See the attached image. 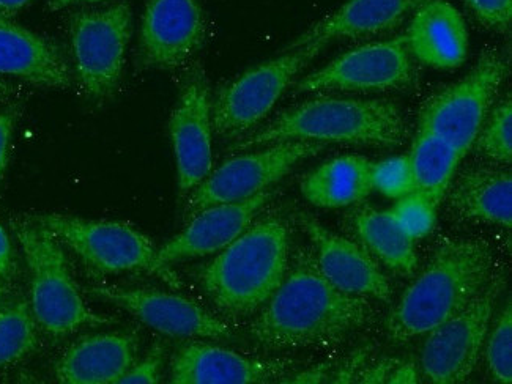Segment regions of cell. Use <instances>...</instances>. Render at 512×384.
<instances>
[{
    "label": "cell",
    "mask_w": 512,
    "mask_h": 384,
    "mask_svg": "<svg viewBox=\"0 0 512 384\" xmlns=\"http://www.w3.org/2000/svg\"><path fill=\"white\" fill-rule=\"evenodd\" d=\"M109 0H48L49 12H60L65 8L92 7V5L103 4Z\"/></svg>",
    "instance_id": "36"
},
{
    "label": "cell",
    "mask_w": 512,
    "mask_h": 384,
    "mask_svg": "<svg viewBox=\"0 0 512 384\" xmlns=\"http://www.w3.org/2000/svg\"><path fill=\"white\" fill-rule=\"evenodd\" d=\"M90 295L119 307L142 325L180 339H229L231 326L204 307L175 293L152 288L95 285Z\"/></svg>",
    "instance_id": "14"
},
{
    "label": "cell",
    "mask_w": 512,
    "mask_h": 384,
    "mask_svg": "<svg viewBox=\"0 0 512 384\" xmlns=\"http://www.w3.org/2000/svg\"><path fill=\"white\" fill-rule=\"evenodd\" d=\"M372 317L366 298L334 287L320 273L311 249H300L278 290L249 325V334L268 350H295L338 342Z\"/></svg>",
    "instance_id": "1"
},
{
    "label": "cell",
    "mask_w": 512,
    "mask_h": 384,
    "mask_svg": "<svg viewBox=\"0 0 512 384\" xmlns=\"http://www.w3.org/2000/svg\"><path fill=\"white\" fill-rule=\"evenodd\" d=\"M34 0H0V18H13Z\"/></svg>",
    "instance_id": "37"
},
{
    "label": "cell",
    "mask_w": 512,
    "mask_h": 384,
    "mask_svg": "<svg viewBox=\"0 0 512 384\" xmlns=\"http://www.w3.org/2000/svg\"><path fill=\"white\" fill-rule=\"evenodd\" d=\"M10 227L29 271V304L41 331L64 339L86 326L108 323L87 306L62 244L45 226L35 218L13 216Z\"/></svg>",
    "instance_id": "5"
},
{
    "label": "cell",
    "mask_w": 512,
    "mask_h": 384,
    "mask_svg": "<svg viewBox=\"0 0 512 384\" xmlns=\"http://www.w3.org/2000/svg\"><path fill=\"white\" fill-rule=\"evenodd\" d=\"M405 137L407 123L394 101L322 93L282 111L229 150L242 153L282 142L399 147Z\"/></svg>",
    "instance_id": "2"
},
{
    "label": "cell",
    "mask_w": 512,
    "mask_h": 384,
    "mask_svg": "<svg viewBox=\"0 0 512 384\" xmlns=\"http://www.w3.org/2000/svg\"><path fill=\"white\" fill-rule=\"evenodd\" d=\"M205 38L207 21L199 0H147L139 27V65L161 71L183 67Z\"/></svg>",
    "instance_id": "15"
},
{
    "label": "cell",
    "mask_w": 512,
    "mask_h": 384,
    "mask_svg": "<svg viewBox=\"0 0 512 384\" xmlns=\"http://www.w3.org/2000/svg\"><path fill=\"white\" fill-rule=\"evenodd\" d=\"M18 92V85L13 84V82L5 81V79H0V104L12 100L13 96L18 95Z\"/></svg>",
    "instance_id": "38"
},
{
    "label": "cell",
    "mask_w": 512,
    "mask_h": 384,
    "mask_svg": "<svg viewBox=\"0 0 512 384\" xmlns=\"http://www.w3.org/2000/svg\"><path fill=\"white\" fill-rule=\"evenodd\" d=\"M353 227L363 248L388 270L402 276L415 273L418 257L415 241L397 226L390 211L361 207L353 215Z\"/></svg>",
    "instance_id": "25"
},
{
    "label": "cell",
    "mask_w": 512,
    "mask_h": 384,
    "mask_svg": "<svg viewBox=\"0 0 512 384\" xmlns=\"http://www.w3.org/2000/svg\"><path fill=\"white\" fill-rule=\"evenodd\" d=\"M415 191L440 205L453 185L457 167L464 156L442 137L418 131L409 155Z\"/></svg>",
    "instance_id": "26"
},
{
    "label": "cell",
    "mask_w": 512,
    "mask_h": 384,
    "mask_svg": "<svg viewBox=\"0 0 512 384\" xmlns=\"http://www.w3.org/2000/svg\"><path fill=\"white\" fill-rule=\"evenodd\" d=\"M284 359H259L218 345L186 344L175 351L169 366L174 384H264L284 377Z\"/></svg>",
    "instance_id": "18"
},
{
    "label": "cell",
    "mask_w": 512,
    "mask_h": 384,
    "mask_svg": "<svg viewBox=\"0 0 512 384\" xmlns=\"http://www.w3.org/2000/svg\"><path fill=\"white\" fill-rule=\"evenodd\" d=\"M412 56L404 35L342 54L295 84V93H385L413 82Z\"/></svg>",
    "instance_id": "12"
},
{
    "label": "cell",
    "mask_w": 512,
    "mask_h": 384,
    "mask_svg": "<svg viewBox=\"0 0 512 384\" xmlns=\"http://www.w3.org/2000/svg\"><path fill=\"white\" fill-rule=\"evenodd\" d=\"M390 213L397 226L413 241L426 238L437 221V205L418 191L397 199Z\"/></svg>",
    "instance_id": "30"
},
{
    "label": "cell",
    "mask_w": 512,
    "mask_h": 384,
    "mask_svg": "<svg viewBox=\"0 0 512 384\" xmlns=\"http://www.w3.org/2000/svg\"><path fill=\"white\" fill-rule=\"evenodd\" d=\"M426 0H347L346 4L309 27L289 46L298 48L311 41L328 45L341 38L374 37L396 29Z\"/></svg>",
    "instance_id": "22"
},
{
    "label": "cell",
    "mask_w": 512,
    "mask_h": 384,
    "mask_svg": "<svg viewBox=\"0 0 512 384\" xmlns=\"http://www.w3.org/2000/svg\"><path fill=\"white\" fill-rule=\"evenodd\" d=\"M164 366V347L153 345L147 356L136 359L131 369L123 375L119 384H156L161 381V370Z\"/></svg>",
    "instance_id": "32"
},
{
    "label": "cell",
    "mask_w": 512,
    "mask_h": 384,
    "mask_svg": "<svg viewBox=\"0 0 512 384\" xmlns=\"http://www.w3.org/2000/svg\"><path fill=\"white\" fill-rule=\"evenodd\" d=\"M19 119V109L16 106L0 111V178L7 170L10 150H12L13 134Z\"/></svg>",
    "instance_id": "34"
},
{
    "label": "cell",
    "mask_w": 512,
    "mask_h": 384,
    "mask_svg": "<svg viewBox=\"0 0 512 384\" xmlns=\"http://www.w3.org/2000/svg\"><path fill=\"white\" fill-rule=\"evenodd\" d=\"M298 224L311 243L320 273L347 295L388 303L393 296L388 277L363 246L331 232L309 213H298Z\"/></svg>",
    "instance_id": "16"
},
{
    "label": "cell",
    "mask_w": 512,
    "mask_h": 384,
    "mask_svg": "<svg viewBox=\"0 0 512 384\" xmlns=\"http://www.w3.org/2000/svg\"><path fill=\"white\" fill-rule=\"evenodd\" d=\"M133 13L125 0L81 7L68 18L71 70L79 89L100 101L116 92L130 45Z\"/></svg>",
    "instance_id": "7"
},
{
    "label": "cell",
    "mask_w": 512,
    "mask_h": 384,
    "mask_svg": "<svg viewBox=\"0 0 512 384\" xmlns=\"http://www.w3.org/2000/svg\"><path fill=\"white\" fill-rule=\"evenodd\" d=\"M139 353V337L128 331L84 336L57 359L54 377L62 384H116Z\"/></svg>",
    "instance_id": "20"
},
{
    "label": "cell",
    "mask_w": 512,
    "mask_h": 384,
    "mask_svg": "<svg viewBox=\"0 0 512 384\" xmlns=\"http://www.w3.org/2000/svg\"><path fill=\"white\" fill-rule=\"evenodd\" d=\"M404 37L410 56L426 67L454 70L467 57V26L448 0H426L416 8Z\"/></svg>",
    "instance_id": "21"
},
{
    "label": "cell",
    "mask_w": 512,
    "mask_h": 384,
    "mask_svg": "<svg viewBox=\"0 0 512 384\" xmlns=\"http://www.w3.org/2000/svg\"><path fill=\"white\" fill-rule=\"evenodd\" d=\"M325 46L311 41L287 49L281 56L259 63L221 85L212 96L213 133L224 141H238L253 133Z\"/></svg>",
    "instance_id": "6"
},
{
    "label": "cell",
    "mask_w": 512,
    "mask_h": 384,
    "mask_svg": "<svg viewBox=\"0 0 512 384\" xmlns=\"http://www.w3.org/2000/svg\"><path fill=\"white\" fill-rule=\"evenodd\" d=\"M506 76V57L497 51L487 52L467 76L427 98L418 131L442 137L465 158L494 108Z\"/></svg>",
    "instance_id": "9"
},
{
    "label": "cell",
    "mask_w": 512,
    "mask_h": 384,
    "mask_svg": "<svg viewBox=\"0 0 512 384\" xmlns=\"http://www.w3.org/2000/svg\"><path fill=\"white\" fill-rule=\"evenodd\" d=\"M5 293H7V282L0 277V304L4 301Z\"/></svg>",
    "instance_id": "39"
},
{
    "label": "cell",
    "mask_w": 512,
    "mask_h": 384,
    "mask_svg": "<svg viewBox=\"0 0 512 384\" xmlns=\"http://www.w3.org/2000/svg\"><path fill=\"white\" fill-rule=\"evenodd\" d=\"M90 270L101 274L155 273L167 284L179 282L158 262V248L138 229L116 221L45 213L34 216Z\"/></svg>",
    "instance_id": "8"
},
{
    "label": "cell",
    "mask_w": 512,
    "mask_h": 384,
    "mask_svg": "<svg viewBox=\"0 0 512 384\" xmlns=\"http://www.w3.org/2000/svg\"><path fill=\"white\" fill-rule=\"evenodd\" d=\"M372 188L390 199H401L415 191L409 156H394L374 163Z\"/></svg>",
    "instance_id": "31"
},
{
    "label": "cell",
    "mask_w": 512,
    "mask_h": 384,
    "mask_svg": "<svg viewBox=\"0 0 512 384\" xmlns=\"http://www.w3.org/2000/svg\"><path fill=\"white\" fill-rule=\"evenodd\" d=\"M169 137L180 197L185 199L213 170L212 93L199 63L183 76L169 119Z\"/></svg>",
    "instance_id": "13"
},
{
    "label": "cell",
    "mask_w": 512,
    "mask_h": 384,
    "mask_svg": "<svg viewBox=\"0 0 512 384\" xmlns=\"http://www.w3.org/2000/svg\"><path fill=\"white\" fill-rule=\"evenodd\" d=\"M487 367L497 383H512V304L508 301L494 325H490L484 344Z\"/></svg>",
    "instance_id": "29"
},
{
    "label": "cell",
    "mask_w": 512,
    "mask_h": 384,
    "mask_svg": "<svg viewBox=\"0 0 512 384\" xmlns=\"http://www.w3.org/2000/svg\"><path fill=\"white\" fill-rule=\"evenodd\" d=\"M503 287L505 276L495 273L475 300L426 334L421 370L429 383L457 384L472 377L483 355Z\"/></svg>",
    "instance_id": "11"
},
{
    "label": "cell",
    "mask_w": 512,
    "mask_h": 384,
    "mask_svg": "<svg viewBox=\"0 0 512 384\" xmlns=\"http://www.w3.org/2000/svg\"><path fill=\"white\" fill-rule=\"evenodd\" d=\"M273 196L275 192L267 189L242 202L213 205L199 211L186 221L182 232L158 249V262L169 266L218 254L249 229Z\"/></svg>",
    "instance_id": "17"
},
{
    "label": "cell",
    "mask_w": 512,
    "mask_h": 384,
    "mask_svg": "<svg viewBox=\"0 0 512 384\" xmlns=\"http://www.w3.org/2000/svg\"><path fill=\"white\" fill-rule=\"evenodd\" d=\"M290 266V229L281 216H265L199 271L208 300L229 318L256 315L284 281Z\"/></svg>",
    "instance_id": "4"
},
{
    "label": "cell",
    "mask_w": 512,
    "mask_h": 384,
    "mask_svg": "<svg viewBox=\"0 0 512 384\" xmlns=\"http://www.w3.org/2000/svg\"><path fill=\"white\" fill-rule=\"evenodd\" d=\"M18 276V260H16L15 246L7 229L0 224V277L7 284L15 281Z\"/></svg>",
    "instance_id": "35"
},
{
    "label": "cell",
    "mask_w": 512,
    "mask_h": 384,
    "mask_svg": "<svg viewBox=\"0 0 512 384\" xmlns=\"http://www.w3.org/2000/svg\"><path fill=\"white\" fill-rule=\"evenodd\" d=\"M13 78L41 89H70L75 84L70 60L48 38L0 18V79Z\"/></svg>",
    "instance_id": "19"
},
{
    "label": "cell",
    "mask_w": 512,
    "mask_h": 384,
    "mask_svg": "<svg viewBox=\"0 0 512 384\" xmlns=\"http://www.w3.org/2000/svg\"><path fill=\"white\" fill-rule=\"evenodd\" d=\"M495 274V255L484 241H445L386 318L396 342L426 336L461 312Z\"/></svg>",
    "instance_id": "3"
},
{
    "label": "cell",
    "mask_w": 512,
    "mask_h": 384,
    "mask_svg": "<svg viewBox=\"0 0 512 384\" xmlns=\"http://www.w3.org/2000/svg\"><path fill=\"white\" fill-rule=\"evenodd\" d=\"M38 329L26 298L0 306V370L15 366L37 350Z\"/></svg>",
    "instance_id": "27"
},
{
    "label": "cell",
    "mask_w": 512,
    "mask_h": 384,
    "mask_svg": "<svg viewBox=\"0 0 512 384\" xmlns=\"http://www.w3.org/2000/svg\"><path fill=\"white\" fill-rule=\"evenodd\" d=\"M476 152L490 163L509 166L512 161V101L506 96L495 104L481 126L475 144Z\"/></svg>",
    "instance_id": "28"
},
{
    "label": "cell",
    "mask_w": 512,
    "mask_h": 384,
    "mask_svg": "<svg viewBox=\"0 0 512 384\" xmlns=\"http://www.w3.org/2000/svg\"><path fill=\"white\" fill-rule=\"evenodd\" d=\"M371 159L344 155L309 172L300 183L301 196L319 208H344L360 204L372 192Z\"/></svg>",
    "instance_id": "24"
},
{
    "label": "cell",
    "mask_w": 512,
    "mask_h": 384,
    "mask_svg": "<svg viewBox=\"0 0 512 384\" xmlns=\"http://www.w3.org/2000/svg\"><path fill=\"white\" fill-rule=\"evenodd\" d=\"M479 23L489 29H509L512 21V0H465Z\"/></svg>",
    "instance_id": "33"
},
{
    "label": "cell",
    "mask_w": 512,
    "mask_h": 384,
    "mask_svg": "<svg viewBox=\"0 0 512 384\" xmlns=\"http://www.w3.org/2000/svg\"><path fill=\"white\" fill-rule=\"evenodd\" d=\"M451 207L472 221L512 226V177L503 166L470 167L449 188Z\"/></svg>",
    "instance_id": "23"
},
{
    "label": "cell",
    "mask_w": 512,
    "mask_h": 384,
    "mask_svg": "<svg viewBox=\"0 0 512 384\" xmlns=\"http://www.w3.org/2000/svg\"><path fill=\"white\" fill-rule=\"evenodd\" d=\"M327 145L314 142H282L237 153L213 169L204 181L185 197L183 218L219 204L251 199L286 177L298 164L319 155Z\"/></svg>",
    "instance_id": "10"
}]
</instances>
